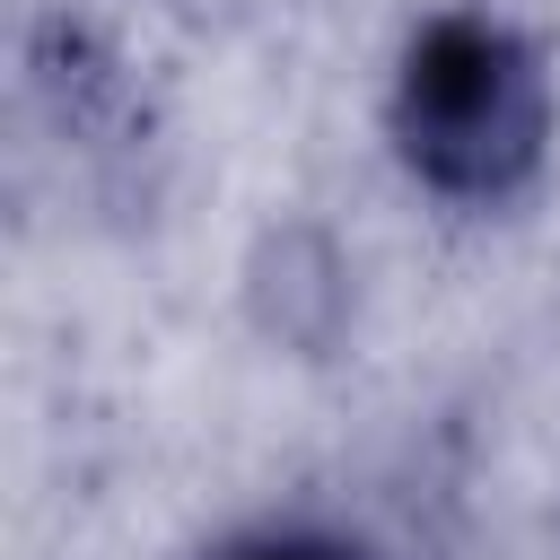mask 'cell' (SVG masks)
Masks as SVG:
<instances>
[{
	"instance_id": "7a4b0ae2",
	"label": "cell",
	"mask_w": 560,
	"mask_h": 560,
	"mask_svg": "<svg viewBox=\"0 0 560 560\" xmlns=\"http://www.w3.org/2000/svg\"><path fill=\"white\" fill-rule=\"evenodd\" d=\"M201 560H385V551L341 525H245V534L210 542Z\"/></svg>"
},
{
	"instance_id": "6da1fadb",
	"label": "cell",
	"mask_w": 560,
	"mask_h": 560,
	"mask_svg": "<svg viewBox=\"0 0 560 560\" xmlns=\"http://www.w3.org/2000/svg\"><path fill=\"white\" fill-rule=\"evenodd\" d=\"M385 131L438 201H516L551 149V70L534 35H516L508 18L438 9L402 44Z\"/></svg>"
}]
</instances>
